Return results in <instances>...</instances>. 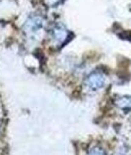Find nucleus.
<instances>
[{"mask_svg":"<svg viewBox=\"0 0 131 155\" xmlns=\"http://www.w3.org/2000/svg\"><path fill=\"white\" fill-rule=\"evenodd\" d=\"M68 30L65 28L64 26L62 25H58L55 26L54 29H52V41L57 45H61L62 43L66 41V39L68 38Z\"/></svg>","mask_w":131,"mask_h":155,"instance_id":"2","label":"nucleus"},{"mask_svg":"<svg viewBox=\"0 0 131 155\" xmlns=\"http://www.w3.org/2000/svg\"><path fill=\"white\" fill-rule=\"evenodd\" d=\"M90 155H105V153L103 152L101 149H99V148H94V149L90 152Z\"/></svg>","mask_w":131,"mask_h":155,"instance_id":"4","label":"nucleus"},{"mask_svg":"<svg viewBox=\"0 0 131 155\" xmlns=\"http://www.w3.org/2000/svg\"><path fill=\"white\" fill-rule=\"evenodd\" d=\"M105 84V76L102 73L94 72L87 77L86 85L91 90H98L102 88Z\"/></svg>","mask_w":131,"mask_h":155,"instance_id":"1","label":"nucleus"},{"mask_svg":"<svg viewBox=\"0 0 131 155\" xmlns=\"http://www.w3.org/2000/svg\"><path fill=\"white\" fill-rule=\"evenodd\" d=\"M45 2L49 6H55L61 2V0H45Z\"/></svg>","mask_w":131,"mask_h":155,"instance_id":"5","label":"nucleus"},{"mask_svg":"<svg viewBox=\"0 0 131 155\" xmlns=\"http://www.w3.org/2000/svg\"><path fill=\"white\" fill-rule=\"evenodd\" d=\"M118 105L122 108H131V98L123 97L118 100Z\"/></svg>","mask_w":131,"mask_h":155,"instance_id":"3","label":"nucleus"}]
</instances>
